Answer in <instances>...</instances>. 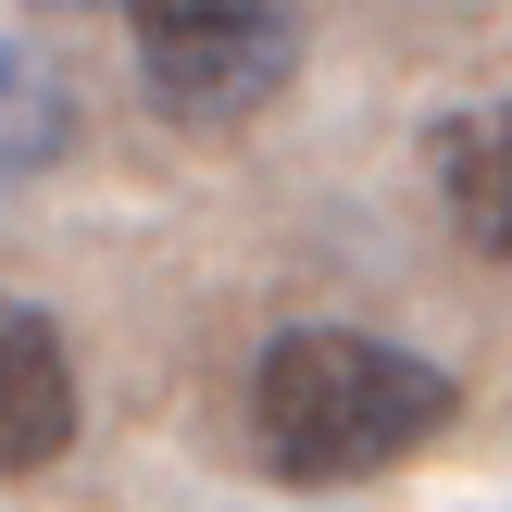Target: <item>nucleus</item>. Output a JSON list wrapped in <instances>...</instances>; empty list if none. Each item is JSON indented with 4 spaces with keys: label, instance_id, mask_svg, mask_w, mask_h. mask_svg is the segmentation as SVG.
<instances>
[{
    "label": "nucleus",
    "instance_id": "nucleus-3",
    "mask_svg": "<svg viewBox=\"0 0 512 512\" xmlns=\"http://www.w3.org/2000/svg\"><path fill=\"white\" fill-rule=\"evenodd\" d=\"M75 450V350L50 313L0 300V475H50Z\"/></svg>",
    "mask_w": 512,
    "mask_h": 512
},
{
    "label": "nucleus",
    "instance_id": "nucleus-6",
    "mask_svg": "<svg viewBox=\"0 0 512 512\" xmlns=\"http://www.w3.org/2000/svg\"><path fill=\"white\" fill-rule=\"evenodd\" d=\"M38 13H75V0H38Z\"/></svg>",
    "mask_w": 512,
    "mask_h": 512
},
{
    "label": "nucleus",
    "instance_id": "nucleus-1",
    "mask_svg": "<svg viewBox=\"0 0 512 512\" xmlns=\"http://www.w3.org/2000/svg\"><path fill=\"white\" fill-rule=\"evenodd\" d=\"M450 413L463 388L425 350L363 338V325H288L250 363V450L275 488H363V475L413 463Z\"/></svg>",
    "mask_w": 512,
    "mask_h": 512
},
{
    "label": "nucleus",
    "instance_id": "nucleus-2",
    "mask_svg": "<svg viewBox=\"0 0 512 512\" xmlns=\"http://www.w3.org/2000/svg\"><path fill=\"white\" fill-rule=\"evenodd\" d=\"M125 38L175 125H250L300 75V0H125Z\"/></svg>",
    "mask_w": 512,
    "mask_h": 512
},
{
    "label": "nucleus",
    "instance_id": "nucleus-5",
    "mask_svg": "<svg viewBox=\"0 0 512 512\" xmlns=\"http://www.w3.org/2000/svg\"><path fill=\"white\" fill-rule=\"evenodd\" d=\"M75 150V88L50 50H0V175H50Z\"/></svg>",
    "mask_w": 512,
    "mask_h": 512
},
{
    "label": "nucleus",
    "instance_id": "nucleus-4",
    "mask_svg": "<svg viewBox=\"0 0 512 512\" xmlns=\"http://www.w3.org/2000/svg\"><path fill=\"white\" fill-rule=\"evenodd\" d=\"M438 188H450V225H463L488 263H512V113L438 125Z\"/></svg>",
    "mask_w": 512,
    "mask_h": 512
}]
</instances>
